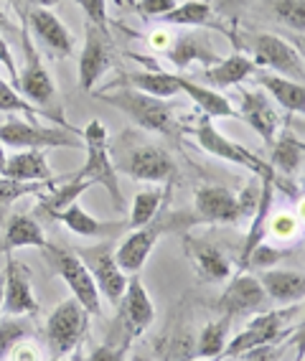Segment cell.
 Listing matches in <instances>:
<instances>
[{
	"label": "cell",
	"instance_id": "obj_1",
	"mask_svg": "<svg viewBox=\"0 0 305 361\" xmlns=\"http://www.w3.org/2000/svg\"><path fill=\"white\" fill-rule=\"evenodd\" d=\"M94 97L102 99L123 115H127L137 128L158 133V135H175L181 130V120H175V112L168 99H158L143 94V92L127 90V87H115V90H97Z\"/></svg>",
	"mask_w": 305,
	"mask_h": 361
},
{
	"label": "cell",
	"instance_id": "obj_2",
	"mask_svg": "<svg viewBox=\"0 0 305 361\" xmlns=\"http://www.w3.org/2000/svg\"><path fill=\"white\" fill-rule=\"evenodd\" d=\"M82 145L87 150V158L77 173L64 176L66 180H89L94 186H104L115 201L117 212H125V196L117 180V168L110 161V133L102 120H89L82 130Z\"/></svg>",
	"mask_w": 305,
	"mask_h": 361
},
{
	"label": "cell",
	"instance_id": "obj_3",
	"mask_svg": "<svg viewBox=\"0 0 305 361\" xmlns=\"http://www.w3.org/2000/svg\"><path fill=\"white\" fill-rule=\"evenodd\" d=\"M183 130H186L189 135H194V140L199 142L208 155H214V158H221V161L234 163V166L247 168V171H252L257 178L278 176L273 168H270V163L262 161L257 153H252V150H247L244 145H239V142H234V140H229V137L221 135L219 130L214 128V123H211L206 115H201V112L191 115L189 120L183 123Z\"/></svg>",
	"mask_w": 305,
	"mask_h": 361
},
{
	"label": "cell",
	"instance_id": "obj_4",
	"mask_svg": "<svg viewBox=\"0 0 305 361\" xmlns=\"http://www.w3.org/2000/svg\"><path fill=\"white\" fill-rule=\"evenodd\" d=\"M300 313H303V303H292V305H285V308L265 310V313L252 316V321L244 326V331H239L232 341H227V348H224L221 359H227V356H242V354H247L249 348L290 338V336L295 334L292 321H295V316H300Z\"/></svg>",
	"mask_w": 305,
	"mask_h": 361
},
{
	"label": "cell",
	"instance_id": "obj_5",
	"mask_svg": "<svg viewBox=\"0 0 305 361\" xmlns=\"http://www.w3.org/2000/svg\"><path fill=\"white\" fill-rule=\"evenodd\" d=\"M20 36H23V41H20V44H23V69L18 71V84H15V90H18L20 97L28 99L33 107H39V110H44L51 120H56L58 125L69 128L64 115L51 112V104L56 102V84H54L51 71L46 69L44 59H41L39 46L31 41V33H28L26 26H23V33H20Z\"/></svg>",
	"mask_w": 305,
	"mask_h": 361
},
{
	"label": "cell",
	"instance_id": "obj_6",
	"mask_svg": "<svg viewBox=\"0 0 305 361\" xmlns=\"http://www.w3.org/2000/svg\"><path fill=\"white\" fill-rule=\"evenodd\" d=\"M41 252H44L46 262L54 267V272H56L58 278L66 283V288L72 290L74 300H77L89 316H102V298H99L97 285H94L92 272L87 270V264L82 262V257H79L77 252L69 250V247L51 245V242H46V247Z\"/></svg>",
	"mask_w": 305,
	"mask_h": 361
},
{
	"label": "cell",
	"instance_id": "obj_7",
	"mask_svg": "<svg viewBox=\"0 0 305 361\" xmlns=\"http://www.w3.org/2000/svg\"><path fill=\"white\" fill-rule=\"evenodd\" d=\"M0 142L15 150H46V148H72L79 150L82 133L77 128H44L28 120H8L0 125Z\"/></svg>",
	"mask_w": 305,
	"mask_h": 361
},
{
	"label": "cell",
	"instance_id": "obj_8",
	"mask_svg": "<svg viewBox=\"0 0 305 361\" xmlns=\"http://www.w3.org/2000/svg\"><path fill=\"white\" fill-rule=\"evenodd\" d=\"M89 313L74 298H66L54 308V313L46 321V346L54 359H64L72 351H77L89 331Z\"/></svg>",
	"mask_w": 305,
	"mask_h": 361
},
{
	"label": "cell",
	"instance_id": "obj_9",
	"mask_svg": "<svg viewBox=\"0 0 305 361\" xmlns=\"http://www.w3.org/2000/svg\"><path fill=\"white\" fill-rule=\"evenodd\" d=\"M153 321H156L153 300H150L140 275H132V278H127V288H125L123 298L117 300L115 331L132 343V338H140L153 326Z\"/></svg>",
	"mask_w": 305,
	"mask_h": 361
},
{
	"label": "cell",
	"instance_id": "obj_10",
	"mask_svg": "<svg viewBox=\"0 0 305 361\" xmlns=\"http://www.w3.org/2000/svg\"><path fill=\"white\" fill-rule=\"evenodd\" d=\"M257 69H270L280 77L303 82L305 66H303V51L290 46L285 39H280L275 33H254L252 36V56Z\"/></svg>",
	"mask_w": 305,
	"mask_h": 361
},
{
	"label": "cell",
	"instance_id": "obj_11",
	"mask_svg": "<svg viewBox=\"0 0 305 361\" xmlns=\"http://www.w3.org/2000/svg\"><path fill=\"white\" fill-rule=\"evenodd\" d=\"M115 239H99V245L87 247V250H74L87 264V270L92 272L94 285H97L99 298H107L110 303L117 305V300L123 298L125 288H127V275L120 270V264L115 259Z\"/></svg>",
	"mask_w": 305,
	"mask_h": 361
},
{
	"label": "cell",
	"instance_id": "obj_12",
	"mask_svg": "<svg viewBox=\"0 0 305 361\" xmlns=\"http://www.w3.org/2000/svg\"><path fill=\"white\" fill-rule=\"evenodd\" d=\"M20 16L23 26L31 28L36 46H41L49 59H66L74 51V36L54 13V8H23Z\"/></svg>",
	"mask_w": 305,
	"mask_h": 361
},
{
	"label": "cell",
	"instance_id": "obj_13",
	"mask_svg": "<svg viewBox=\"0 0 305 361\" xmlns=\"http://www.w3.org/2000/svg\"><path fill=\"white\" fill-rule=\"evenodd\" d=\"M31 280H33V272L26 262H20L15 257H8L6 262V272H3V313L8 316H31L36 318L39 316V300L33 295V288H31Z\"/></svg>",
	"mask_w": 305,
	"mask_h": 361
},
{
	"label": "cell",
	"instance_id": "obj_14",
	"mask_svg": "<svg viewBox=\"0 0 305 361\" xmlns=\"http://www.w3.org/2000/svg\"><path fill=\"white\" fill-rule=\"evenodd\" d=\"M120 171L125 176H130L135 180H145V183H166L173 186V178L178 176L173 155L161 145H137L132 153H127Z\"/></svg>",
	"mask_w": 305,
	"mask_h": 361
},
{
	"label": "cell",
	"instance_id": "obj_15",
	"mask_svg": "<svg viewBox=\"0 0 305 361\" xmlns=\"http://www.w3.org/2000/svg\"><path fill=\"white\" fill-rule=\"evenodd\" d=\"M267 305H270V298L262 290L260 280L254 275H247V272H239V275L227 280V288L219 295L216 308L227 318H239L265 313V310H270Z\"/></svg>",
	"mask_w": 305,
	"mask_h": 361
},
{
	"label": "cell",
	"instance_id": "obj_16",
	"mask_svg": "<svg viewBox=\"0 0 305 361\" xmlns=\"http://www.w3.org/2000/svg\"><path fill=\"white\" fill-rule=\"evenodd\" d=\"M112 66V41L110 33L99 31L97 26H92L89 20L85 23V46L79 54L77 64V77L79 87L85 92L94 90V84L110 71Z\"/></svg>",
	"mask_w": 305,
	"mask_h": 361
},
{
	"label": "cell",
	"instance_id": "obj_17",
	"mask_svg": "<svg viewBox=\"0 0 305 361\" xmlns=\"http://www.w3.org/2000/svg\"><path fill=\"white\" fill-rule=\"evenodd\" d=\"M163 232H168V224H166V216L158 214L153 221H148L145 226H137L125 239H120V245L115 247V259L120 264V270L125 275H137L143 270V264L148 262L150 252L158 245Z\"/></svg>",
	"mask_w": 305,
	"mask_h": 361
},
{
	"label": "cell",
	"instance_id": "obj_18",
	"mask_svg": "<svg viewBox=\"0 0 305 361\" xmlns=\"http://www.w3.org/2000/svg\"><path fill=\"white\" fill-rule=\"evenodd\" d=\"M196 224H242L237 194L219 183H201L194 194Z\"/></svg>",
	"mask_w": 305,
	"mask_h": 361
},
{
	"label": "cell",
	"instance_id": "obj_19",
	"mask_svg": "<svg viewBox=\"0 0 305 361\" xmlns=\"http://www.w3.org/2000/svg\"><path fill=\"white\" fill-rule=\"evenodd\" d=\"M239 90V107H237V115L249 125V128L262 137L265 145H273L275 135L280 130V115L278 107L260 87H237Z\"/></svg>",
	"mask_w": 305,
	"mask_h": 361
},
{
	"label": "cell",
	"instance_id": "obj_20",
	"mask_svg": "<svg viewBox=\"0 0 305 361\" xmlns=\"http://www.w3.org/2000/svg\"><path fill=\"white\" fill-rule=\"evenodd\" d=\"M127 56L135 59V61L148 64V69L145 71H123V74H120L117 79H112L104 90L127 87V90L143 92V94H150V97H158V99H173L175 94H181V92H178V84H175V74L153 66L148 56H140V54H127Z\"/></svg>",
	"mask_w": 305,
	"mask_h": 361
},
{
	"label": "cell",
	"instance_id": "obj_21",
	"mask_svg": "<svg viewBox=\"0 0 305 361\" xmlns=\"http://www.w3.org/2000/svg\"><path fill=\"white\" fill-rule=\"evenodd\" d=\"M183 252L189 255L196 275L201 280H208V283H227V280L232 278V262L224 257V252H221L214 242L183 234Z\"/></svg>",
	"mask_w": 305,
	"mask_h": 361
},
{
	"label": "cell",
	"instance_id": "obj_22",
	"mask_svg": "<svg viewBox=\"0 0 305 361\" xmlns=\"http://www.w3.org/2000/svg\"><path fill=\"white\" fill-rule=\"evenodd\" d=\"M54 219L61 221V224H64L72 234H77V237H87V239H115L117 234H123L125 229H130L127 221L94 219L89 212H85V209L79 207V201L77 204H72V207H66L64 212H58Z\"/></svg>",
	"mask_w": 305,
	"mask_h": 361
},
{
	"label": "cell",
	"instance_id": "obj_23",
	"mask_svg": "<svg viewBox=\"0 0 305 361\" xmlns=\"http://www.w3.org/2000/svg\"><path fill=\"white\" fill-rule=\"evenodd\" d=\"M166 59L178 69H189L191 64H204V69H206V66H214L221 56L208 46V41L204 39L201 33H196L191 28V31L175 33L173 46L168 49Z\"/></svg>",
	"mask_w": 305,
	"mask_h": 361
},
{
	"label": "cell",
	"instance_id": "obj_24",
	"mask_svg": "<svg viewBox=\"0 0 305 361\" xmlns=\"http://www.w3.org/2000/svg\"><path fill=\"white\" fill-rule=\"evenodd\" d=\"M6 178L23 180V183H56L58 176L51 171L49 161H46L44 150H15L13 155H8Z\"/></svg>",
	"mask_w": 305,
	"mask_h": 361
},
{
	"label": "cell",
	"instance_id": "obj_25",
	"mask_svg": "<svg viewBox=\"0 0 305 361\" xmlns=\"http://www.w3.org/2000/svg\"><path fill=\"white\" fill-rule=\"evenodd\" d=\"M254 82L265 92L267 97L273 99L275 104L285 107L292 115H303L305 112V87L303 82H295V79L280 77L273 71H257L254 74Z\"/></svg>",
	"mask_w": 305,
	"mask_h": 361
},
{
	"label": "cell",
	"instance_id": "obj_26",
	"mask_svg": "<svg viewBox=\"0 0 305 361\" xmlns=\"http://www.w3.org/2000/svg\"><path fill=\"white\" fill-rule=\"evenodd\" d=\"M254 61L242 51H232L229 56H221L214 66L204 69V79L208 82L211 90H229V87H242L244 79L257 74Z\"/></svg>",
	"mask_w": 305,
	"mask_h": 361
},
{
	"label": "cell",
	"instance_id": "obj_27",
	"mask_svg": "<svg viewBox=\"0 0 305 361\" xmlns=\"http://www.w3.org/2000/svg\"><path fill=\"white\" fill-rule=\"evenodd\" d=\"M175 84H178V92L186 94L199 107V112L206 115L208 120H221V117L237 115V107L232 104V99L224 97L221 92L211 90V87H204V84L194 82L189 77H181V74H175Z\"/></svg>",
	"mask_w": 305,
	"mask_h": 361
},
{
	"label": "cell",
	"instance_id": "obj_28",
	"mask_svg": "<svg viewBox=\"0 0 305 361\" xmlns=\"http://www.w3.org/2000/svg\"><path fill=\"white\" fill-rule=\"evenodd\" d=\"M260 285L265 295L280 305L303 303L305 298V278L300 270H265L260 275Z\"/></svg>",
	"mask_w": 305,
	"mask_h": 361
},
{
	"label": "cell",
	"instance_id": "obj_29",
	"mask_svg": "<svg viewBox=\"0 0 305 361\" xmlns=\"http://www.w3.org/2000/svg\"><path fill=\"white\" fill-rule=\"evenodd\" d=\"M46 234L41 229V224L28 214H11L6 219V234L0 239V250L6 255H13L15 250H23V247H36V250H44L46 247Z\"/></svg>",
	"mask_w": 305,
	"mask_h": 361
},
{
	"label": "cell",
	"instance_id": "obj_30",
	"mask_svg": "<svg viewBox=\"0 0 305 361\" xmlns=\"http://www.w3.org/2000/svg\"><path fill=\"white\" fill-rule=\"evenodd\" d=\"M270 148H273V153H270V161L267 163H270V168H273L275 173H282V176L300 173L305 158V142L303 137L292 133V128L278 130L275 142Z\"/></svg>",
	"mask_w": 305,
	"mask_h": 361
},
{
	"label": "cell",
	"instance_id": "obj_31",
	"mask_svg": "<svg viewBox=\"0 0 305 361\" xmlns=\"http://www.w3.org/2000/svg\"><path fill=\"white\" fill-rule=\"evenodd\" d=\"M166 26H178V28H201V26H214L221 31V26L214 23V6L208 0H186L178 3L173 11L161 16Z\"/></svg>",
	"mask_w": 305,
	"mask_h": 361
},
{
	"label": "cell",
	"instance_id": "obj_32",
	"mask_svg": "<svg viewBox=\"0 0 305 361\" xmlns=\"http://www.w3.org/2000/svg\"><path fill=\"white\" fill-rule=\"evenodd\" d=\"M170 186L166 188H143L137 191L135 199H132V212H130V229H137V226H145L148 221H153L161 214L163 204L168 199Z\"/></svg>",
	"mask_w": 305,
	"mask_h": 361
},
{
	"label": "cell",
	"instance_id": "obj_33",
	"mask_svg": "<svg viewBox=\"0 0 305 361\" xmlns=\"http://www.w3.org/2000/svg\"><path fill=\"white\" fill-rule=\"evenodd\" d=\"M229 329H232V318L227 316H221L219 321L206 323L201 334H199V343H196L199 359H221L229 341Z\"/></svg>",
	"mask_w": 305,
	"mask_h": 361
},
{
	"label": "cell",
	"instance_id": "obj_34",
	"mask_svg": "<svg viewBox=\"0 0 305 361\" xmlns=\"http://www.w3.org/2000/svg\"><path fill=\"white\" fill-rule=\"evenodd\" d=\"M36 338V326L31 323V316H3L0 318V361H6L11 348L15 343Z\"/></svg>",
	"mask_w": 305,
	"mask_h": 361
},
{
	"label": "cell",
	"instance_id": "obj_35",
	"mask_svg": "<svg viewBox=\"0 0 305 361\" xmlns=\"http://www.w3.org/2000/svg\"><path fill=\"white\" fill-rule=\"evenodd\" d=\"M49 183H23V180H13L0 176V219H6V214L11 212L15 201L23 196H39Z\"/></svg>",
	"mask_w": 305,
	"mask_h": 361
},
{
	"label": "cell",
	"instance_id": "obj_36",
	"mask_svg": "<svg viewBox=\"0 0 305 361\" xmlns=\"http://www.w3.org/2000/svg\"><path fill=\"white\" fill-rule=\"evenodd\" d=\"M270 13L275 16L278 23L287 26L290 31H298L303 36L305 28V0H270Z\"/></svg>",
	"mask_w": 305,
	"mask_h": 361
},
{
	"label": "cell",
	"instance_id": "obj_37",
	"mask_svg": "<svg viewBox=\"0 0 305 361\" xmlns=\"http://www.w3.org/2000/svg\"><path fill=\"white\" fill-rule=\"evenodd\" d=\"M0 112H6V115H23V117H49L44 110L33 107L28 99L20 97L13 84L3 82V79H0Z\"/></svg>",
	"mask_w": 305,
	"mask_h": 361
},
{
	"label": "cell",
	"instance_id": "obj_38",
	"mask_svg": "<svg viewBox=\"0 0 305 361\" xmlns=\"http://www.w3.org/2000/svg\"><path fill=\"white\" fill-rule=\"evenodd\" d=\"M292 252H295V247L278 250V247L260 242V245L249 252V257H247V262H244V270H242V272H247V267H254V270H270V267H275L280 259H285L287 255H292Z\"/></svg>",
	"mask_w": 305,
	"mask_h": 361
},
{
	"label": "cell",
	"instance_id": "obj_39",
	"mask_svg": "<svg viewBox=\"0 0 305 361\" xmlns=\"http://www.w3.org/2000/svg\"><path fill=\"white\" fill-rule=\"evenodd\" d=\"M267 232L273 234L275 239H280V242H290V239H295V232H300V219L295 214H287V212H280L275 216L270 214Z\"/></svg>",
	"mask_w": 305,
	"mask_h": 361
},
{
	"label": "cell",
	"instance_id": "obj_40",
	"mask_svg": "<svg viewBox=\"0 0 305 361\" xmlns=\"http://www.w3.org/2000/svg\"><path fill=\"white\" fill-rule=\"evenodd\" d=\"M87 361H130V341H125L120 336L115 338L110 334V341L94 348Z\"/></svg>",
	"mask_w": 305,
	"mask_h": 361
},
{
	"label": "cell",
	"instance_id": "obj_41",
	"mask_svg": "<svg viewBox=\"0 0 305 361\" xmlns=\"http://www.w3.org/2000/svg\"><path fill=\"white\" fill-rule=\"evenodd\" d=\"M77 6L85 11L87 20L92 26H97L99 31L110 33V16H107V0H77Z\"/></svg>",
	"mask_w": 305,
	"mask_h": 361
},
{
	"label": "cell",
	"instance_id": "obj_42",
	"mask_svg": "<svg viewBox=\"0 0 305 361\" xmlns=\"http://www.w3.org/2000/svg\"><path fill=\"white\" fill-rule=\"evenodd\" d=\"M292 343V338H285V341L278 343H265V346L249 348L247 354H242V359L247 361H280V356L285 354V348Z\"/></svg>",
	"mask_w": 305,
	"mask_h": 361
},
{
	"label": "cell",
	"instance_id": "obj_43",
	"mask_svg": "<svg viewBox=\"0 0 305 361\" xmlns=\"http://www.w3.org/2000/svg\"><path fill=\"white\" fill-rule=\"evenodd\" d=\"M11 361H46L44 359V348L39 346L36 338H26V341L15 343L11 348V354H8Z\"/></svg>",
	"mask_w": 305,
	"mask_h": 361
},
{
	"label": "cell",
	"instance_id": "obj_44",
	"mask_svg": "<svg viewBox=\"0 0 305 361\" xmlns=\"http://www.w3.org/2000/svg\"><path fill=\"white\" fill-rule=\"evenodd\" d=\"M175 6H178V0H137L135 11L143 18H161L168 11H173Z\"/></svg>",
	"mask_w": 305,
	"mask_h": 361
},
{
	"label": "cell",
	"instance_id": "obj_45",
	"mask_svg": "<svg viewBox=\"0 0 305 361\" xmlns=\"http://www.w3.org/2000/svg\"><path fill=\"white\" fill-rule=\"evenodd\" d=\"M173 39H175L173 28H156L153 33H148V46L156 54H163V56H166L168 49L173 46Z\"/></svg>",
	"mask_w": 305,
	"mask_h": 361
},
{
	"label": "cell",
	"instance_id": "obj_46",
	"mask_svg": "<svg viewBox=\"0 0 305 361\" xmlns=\"http://www.w3.org/2000/svg\"><path fill=\"white\" fill-rule=\"evenodd\" d=\"M15 8L23 11V8H56L58 0H13Z\"/></svg>",
	"mask_w": 305,
	"mask_h": 361
},
{
	"label": "cell",
	"instance_id": "obj_47",
	"mask_svg": "<svg viewBox=\"0 0 305 361\" xmlns=\"http://www.w3.org/2000/svg\"><path fill=\"white\" fill-rule=\"evenodd\" d=\"M3 31H13V23H11V20H8V16L0 11V33H3Z\"/></svg>",
	"mask_w": 305,
	"mask_h": 361
},
{
	"label": "cell",
	"instance_id": "obj_48",
	"mask_svg": "<svg viewBox=\"0 0 305 361\" xmlns=\"http://www.w3.org/2000/svg\"><path fill=\"white\" fill-rule=\"evenodd\" d=\"M6 163H8L6 145H3V142H0V176H3V171H6Z\"/></svg>",
	"mask_w": 305,
	"mask_h": 361
},
{
	"label": "cell",
	"instance_id": "obj_49",
	"mask_svg": "<svg viewBox=\"0 0 305 361\" xmlns=\"http://www.w3.org/2000/svg\"><path fill=\"white\" fill-rule=\"evenodd\" d=\"M0 308H3V283H0Z\"/></svg>",
	"mask_w": 305,
	"mask_h": 361
},
{
	"label": "cell",
	"instance_id": "obj_50",
	"mask_svg": "<svg viewBox=\"0 0 305 361\" xmlns=\"http://www.w3.org/2000/svg\"><path fill=\"white\" fill-rule=\"evenodd\" d=\"M189 361H221V359H189Z\"/></svg>",
	"mask_w": 305,
	"mask_h": 361
},
{
	"label": "cell",
	"instance_id": "obj_51",
	"mask_svg": "<svg viewBox=\"0 0 305 361\" xmlns=\"http://www.w3.org/2000/svg\"><path fill=\"white\" fill-rule=\"evenodd\" d=\"M132 361H145V359H143V356H135V359H132Z\"/></svg>",
	"mask_w": 305,
	"mask_h": 361
},
{
	"label": "cell",
	"instance_id": "obj_52",
	"mask_svg": "<svg viewBox=\"0 0 305 361\" xmlns=\"http://www.w3.org/2000/svg\"><path fill=\"white\" fill-rule=\"evenodd\" d=\"M51 361H64V359H51Z\"/></svg>",
	"mask_w": 305,
	"mask_h": 361
},
{
	"label": "cell",
	"instance_id": "obj_53",
	"mask_svg": "<svg viewBox=\"0 0 305 361\" xmlns=\"http://www.w3.org/2000/svg\"><path fill=\"white\" fill-rule=\"evenodd\" d=\"M298 361H303V354H300V359H298Z\"/></svg>",
	"mask_w": 305,
	"mask_h": 361
},
{
	"label": "cell",
	"instance_id": "obj_54",
	"mask_svg": "<svg viewBox=\"0 0 305 361\" xmlns=\"http://www.w3.org/2000/svg\"><path fill=\"white\" fill-rule=\"evenodd\" d=\"M229 3H234V0H229Z\"/></svg>",
	"mask_w": 305,
	"mask_h": 361
},
{
	"label": "cell",
	"instance_id": "obj_55",
	"mask_svg": "<svg viewBox=\"0 0 305 361\" xmlns=\"http://www.w3.org/2000/svg\"><path fill=\"white\" fill-rule=\"evenodd\" d=\"M208 3H211V0H208Z\"/></svg>",
	"mask_w": 305,
	"mask_h": 361
},
{
	"label": "cell",
	"instance_id": "obj_56",
	"mask_svg": "<svg viewBox=\"0 0 305 361\" xmlns=\"http://www.w3.org/2000/svg\"><path fill=\"white\" fill-rule=\"evenodd\" d=\"M0 252H3V250H0Z\"/></svg>",
	"mask_w": 305,
	"mask_h": 361
}]
</instances>
